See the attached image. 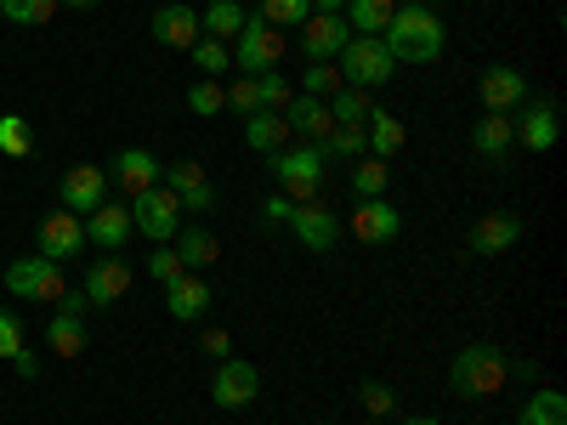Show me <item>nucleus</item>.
I'll use <instances>...</instances> for the list:
<instances>
[{
  "label": "nucleus",
  "instance_id": "43",
  "mask_svg": "<svg viewBox=\"0 0 567 425\" xmlns=\"http://www.w3.org/2000/svg\"><path fill=\"white\" fill-rule=\"evenodd\" d=\"M18 352H23V323H18V312H12V307H0V357L12 363Z\"/></svg>",
  "mask_w": 567,
  "mask_h": 425
},
{
  "label": "nucleus",
  "instance_id": "19",
  "mask_svg": "<svg viewBox=\"0 0 567 425\" xmlns=\"http://www.w3.org/2000/svg\"><path fill=\"white\" fill-rule=\"evenodd\" d=\"M403 232V216L392 199H358L352 205V239L358 245H392Z\"/></svg>",
  "mask_w": 567,
  "mask_h": 425
},
{
  "label": "nucleus",
  "instance_id": "18",
  "mask_svg": "<svg viewBox=\"0 0 567 425\" xmlns=\"http://www.w3.org/2000/svg\"><path fill=\"white\" fill-rule=\"evenodd\" d=\"M125 290H131V261L125 256H103V261L85 267V283H80L85 307H114V301H125Z\"/></svg>",
  "mask_w": 567,
  "mask_h": 425
},
{
  "label": "nucleus",
  "instance_id": "8",
  "mask_svg": "<svg viewBox=\"0 0 567 425\" xmlns=\"http://www.w3.org/2000/svg\"><path fill=\"white\" fill-rule=\"evenodd\" d=\"M210 397H216V408H250L256 397H261V369L250 363V357H221L216 363V374H210Z\"/></svg>",
  "mask_w": 567,
  "mask_h": 425
},
{
  "label": "nucleus",
  "instance_id": "35",
  "mask_svg": "<svg viewBox=\"0 0 567 425\" xmlns=\"http://www.w3.org/2000/svg\"><path fill=\"white\" fill-rule=\"evenodd\" d=\"M256 18L272 23V29H301V23L312 18V0H261Z\"/></svg>",
  "mask_w": 567,
  "mask_h": 425
},
{
  "label": "nucleus",
  "instance_id": "37",
  "mask_svg": "<svg viewBox=\"0 0 567 425\" xmlns=\"http://www.w3.org/2000/svg\"><path fill=\"white\" fill-rule=\"evenodd\" d=\"M318 154L323 159H363L369 154V142H363V131H352V125H336L323 142H318Z\"/></svg>",
  "mask_w": 567,
  "mask_h": 425
},
{
  "label": "nucleus",
  "instance_id": "2",
  "mask_svg": "<svg viewBox=\"0 0 567 425\" xmlns=\"http://www.w3.org/2000/svg\"><path fill=\"white\" fill-rule=\"evenodd\" d=\"M505 381H511L505 352H499V346H488V341L460 346V352H454V363H449V386H454L460 397H494V392H505Z\"/></svg>",
  "mask_w": 567,
  "mask_h": 425
},
{
  "label": "nucleus",
  "instance_id": "51",
  "mask_svg": "<svg viewBox=\"0 0 567 425\" xmlns=\"http://www.w3.org/2000/svg\"><path fill=\"white\" fill-rule=\"evenodd\" d=\"M58 7H74V12H91V7H97V0H58Z\"/></svg>",
  "mask_w": 567,
  "mask_h": 425
},
{
  "label": "nucleus",
  "instance_id": "41",
  "mask_svg": "<svg viewBox=\"0 0 567 425\" xmlns=\"http://www.w3.org/2000/svg\"><path fill=\"white\" fill-rule=\"evenodd\" d=\"M250 80H256V91H261V108H278V114H284V103L296 97V85L284 80L278 69H267V74H250Z\"/></svg>",
  "mask_w": 567,
  "mask_h": 425
},
{
  "label": "nucleus",
  "instance_id": "39",
  "mask_svg": "<svg viewBox=\"0 0 567 425\" xmlns=\"http://www.w3.org/2000/svg\"><path fill=\"white\" fill-rule=\"evenodd\" d=\"M347 80H341V69L336 63H307V74H301V91H307V97H336V91H341Z\"/></svg>",
  "mask_w": 567,
  "mask_h": 425
},
{
  "label": "nucleus",
  "instance_id": "24",
  "mask_svg": "<svg viewBox=\"0 0 567 425\" xmlns=\"http://www.w3.org/2000/svg\"><path fill=\"white\" fill-rule=\"evenodd\" d=\"M154 40L171 45V52H187V45L199 40V12H194V7H182V0L159 7V12H154Z\"/></svg>",
  "mask_w": 567,
  "mask_h": 425
},
{
  "label": "nucleus",
  "instance_id": "23",
  "mask_svg": "<svg viewBox=\"0 0 567 425\" xmlns=\"http://www.w3.org/2000/svg\"><path fill=\"white\" fill-rule=\"evenodd\" d=\"M284 125H290V136H301V142H323L329 131H336L329 103L323 97H307V91H296V97L284 103Z\"/></svg>",
  "mask_w": 567,
  "mask_h": 425
},
{
  "label": "nucleus",
  "instance_id": "15",
  "mask_svg": "<svg viewBox=\"0 0 567 425\" xmlns=\"http://www.w3.org/2000/svg\"><path fill=\"white\" fill-rule=\"evenodd\" d=\"M352 40V23L341 12H312L301 23V45H307V63H336Z\"/></svg>",
  "mask_w": 567,
  "mask_h": 425
},
{
  "label": "nucleus",
  "instance_id": "25",
  "mask_svg": "<svg viewBox=\"0 0 567 425\" xmlns=\"http://www.w3.org/2000/svg\"><path fill=\"white\" fill-rule=\"evenodd\" d=\"M176 256H182V267H187V272H205V267H216V261H221V245H216V232H210V227L182 221V227H176Z\"/></svg>",
  "mask_w": 567,
  "mask_h": 425
},
{
  "label": "nucleus",
  "instance_id": "17",
  "mask_svg": "<svg viewBox=\"0 0 567 425\" xmlns=\"http://www.w3.org/2000/svg\"><path fill=\"white\" fill-rule=\"evenodd\" d=\"M171 194L182 199V210H194V216H205V210H216V182L205 176V165H194V159H176V165H165V176H159Z\"/></svg>",
  "mask_w": 567,
  "mask_h": 425
},
{
  "label": "nucleus",
  "instance_id": "46",
  "mask_svg": "<svg viewBox=\"0 0 567 425\" xmlns=\"http://www.w3.org/2000/svg\"><path fill=\"white\" fill-rule=\"evenodd\" d=\"M227 103L239 108V114H256V108H261V91H256V80H233V91H227Z\"/></svg>",
  "mask_w": 567,
  "mask_h": 425
},
{
  "label": "nucleus",
  "instance_id": "27",
  "mask_svg": "<svg viewBox=\"0 0 567 425\" xmlns=\"http://www.w3.org/2000/svg\"><path fill=\"white\" fill-rule=\"evenodd\" d=\"M471 148H477V159H505L516 148L511 114H483L477 125H471Z\"/></svg>",
  "mask_w": 567,
  "mask_h": 425
},
{
  "label": "nucleus",
  "instance_id": "32",
  "mask_svg": "<svg viewBox=\"0 0 567 425\" xmlns=\"http://www.w3.org/2000/svg\"><path fill=\"white\" fill-rule=\"evenodd\" d=\"M516 425H567V397H561L556 386L534 392V397L523 403V414H516Z\"/></svg>",
  "mask_w": 567,
  "mask_h": 425
},
{
  "label": "nucleus",
  "instance_id": "16",
  "mask_svg": "<svg viewBox=\"0 0 567 425\" xmlns=\"http://www.w3.org/2000/svg\"><path fill=\"white\" fill-rule=\"evenodd\" d=\"M103 170H109V182L120 187L125 199H136V194H148V187H154V182L165 176V165H159V159H154L148 148H120V154H114V159H109Z\"/></svg>",
  "mask_w": 567,
  "mask_h": 425
},
{
  "label": "nucleus",
  "instance_id": "36",
  "mask_svg": "<svg viewBox=\"0 0 567 425\" xmlns=\"http://www.w3.org/2000/svg\"><path fill=\"white\" fill-rule=\"evenodd\" d=\"M0 18L23 23V29H40V23L58 18V0H0Z\"/></svg>",
  "mask_w": 567,
  "mask_h": 425
},
{
  "label": "nucleus",
  "instance_id": "1",
  "mask_svg": "<svg viewBox=\"0 0 567 425\" xmlns=\"http://www.w3.org/2000/svg\"><path fill=\"white\" fill-rule=\"evenodd\" d=\"M381 40H386L392 63H437L449 45V29L432 0H403V7H392V23Z\"/></svg>",
  "mask_w": 567,
  "mask_h": 425
},
{
  "label": "nucleus",
  "instance_id": "7",
  "mask_svg": "<svg viewBox=\"0 0 567 425\" xmlns=\"http://www.w3.org/2000/svg\"><path fill=\"white\" fill-rule=\"evenodd\" d=\"M284 29H272V23H261L256 12L245 18V29H239V40H233V63H239L245 74H267V69H278L284 63Z\"/></svg>",
  "mask_w": 567,
  "mask_h": 425
},
{
  "label": "nucleus",
  "instance_id": "28",
  "mask_svg": "<svg viewBox=\"0 0 567 425\" xmlns=\"http://www.w3.org/2000/svg\"><path fill=\"white\" fill-rule=\"evenodd\" d=\"M363 142H369V154L374 159H398V148H403V125H398V114H386V108H369V120H363Z\"/></svg>",
  "mask_w": 567,
  "mask_h": 425
},
{
  "label": "nucleus",
  "instance_id": "21",
  "mask_svg": "<svg viewBox=\"0 0 567 425\" xmlns=\"http://www.w3.org/2000/svg\"><path fill=\"white\" fill-rule=\"evenodd\" d=\"M210 301H216V290H210L205 272H182L176 283H165V312H171L176 323H199Z\"/></svg>",
  "mask_w": 567,
  "mask_h": 425
},
{
  "label": "nucleus",
  "instance_id": "48",
  "mask_svg": "<svg viewBox=\"0 0 567 425\" xmlns=\"http://www.w3.org/2000/svg\"><path fill=\"white\" fill-rule=\"evenodd\" d=\"M12 369H18V374H23V381H40V357H34V352H29V346H23V352H18V357H12Z\"/></svg>",
  "mask_w": 567,
  "mask_h": 425
},
{
  "label": "nucleus",
  "instance_id": "34",
  "mask_svg": "<svg viewBox=\"0 0 567 425\" xmlns=\"http://www.w3.org/2000/svg\"><path fill=\"white\" fill-rule=\"evenodd\" d=\"M187 58H194V69H199L205 80H216V74L233 63V45H227V40H210V34H199L194 45H187Z\"/></svg>",
  "mask_w": 567,
  "mask_h": 425
},
{
  "label": "nucleus",
  "instance_id": "44",
  "mask_svg": "<svg viewBox=\"0 0 567 425\" xmlns=\"http://www.w3.org/2000/svg\"><path fill=\"white\" fill-rule=\"evenodd\" d=\"M182 272H187V267H182V256H176V250H165V245H159V250L148 256V278H154V283H176Z\"/></svg>",
  "mask_w": 567,
  "mask_h": 425
},
{
  "label": "nucleus",
  "instance_id": "47",
  "mask_svg": "<svg viewBox=\"0 0 567 425\" xmlns=\"http://www.w3.org/2000/svg\"><path fill=\"white\" fill-rule=\"evenodd\" d=\"M205 352L221 363V357H233V335H227V329H205Z\"/></svg>",
  "mask_w": 567,
  "mask_h": 425
},
{
  "label": "nucleus",
  "instance_id": "38",
  "mask_svg": "<svg viewBox=\"0 0 567 425\" xmlns=\"http://www.w3.org/2000/svg\"><path fill=\"white\" fill-rule=\"evenodd\" d=\"M0 154H12V159L34 154V136H29V120L23 114H0Z\"/></svg>",
  "mask_w": 567,
  "mask_h": 425
},
{
  "label": "nucleus",
  "instance_id": "29",
  "mask_svg": "<svg viewBox=\"0 0 567 425\" xmlns=\"http://www.w3.org/2000/svg\"><path fill=\"white\" fill-rule=\"evenodd\" d=\"M245 7H239V0H210V7L199 12V34H210V40H239V29H245Z\"/></svg>",
  "mask_w": 567,
  "mask_h": 425
},
{
  "label": "nucleus",
  "instance_id": "26",
  "mask_svg": "<svg viewBox=\"0 0 567 425\" xmlns=\"http://www.w3.org/2000/svg\"><path fill=\"white\" fill-rule=\"evenodd\" d=\"M245 142L267 159V154H278V148H290V125H284L278 108H256V114H245Z\"/></svg>",
  "mask_w": 567,
  "mask_h": 425
},
{
  "label": "nucleus",
  "instance_id": "30",
  "mask_svg": "<svg viewBox=\"0 0 567 425\" xmlns=\"http://www.w3.org/2000/svg\"><path fill=\"white\" fill-rule=\"evenodd\" d=\"M392 7L398 0H347V23H352V34H386V23H392Z\"/></svg>",
  "mask_w": 567,
  "mask_h": 425
},
{
  "label": "nucleus",
  "instance_id": "49",
  "mask_svg": "<svg viewBox=\"0 0 567 425\" xmlns=\"http://www.w3.org/2000/svg\"><path fill=\"white\" fill-rule=\"evenodd\" d=\"M312 12H347V0H312Z\"/></svg>",
  "mask_w": 567,
  "mask_h": 425
},
{
  "label": "nucleus",
  "instance_id": "33",
  "mask_svg": "<svg viewBox=\"0 0 567 425\" xmlns=\"http://www.w3.org/2000/svg\"><path fill=\"white\" fill-rule=\"evenodd\" d=\"M369 91H358V85H341L336 97H329V120L336 125H352V131H363V120H369Z\"/></svg>",
  "mask_w": 567,
  "mask_h": 425
},
{
  "label": "nucleus",
  "instance_id": "9",
  "mask_svg": "<svg viewBox=\"0 0 567 425\" xmlns=\"http://www.w3.org/2000/svg\"><path fill=\"white\" fill-rule=\"evenodd\" d=\"M290 232H296L312 256H329V250L341 245V216L329 210L323 199H301V205L290 210Z\"/></svg>",
  "mask_w": 567,
  "mask_h": 425
},
{
  "label": "nucleus",
  "instance_id": "13",
  "mask_svg": "<svg viewBox=\"0 0 567 425\" xmlns=\"http://www.w3.org/2000/svg\"><path fill=\"white\" fill-rule=\"evenodd\" d=\"M511 131H516V142H523L528 154H550V148H556V136H561V114H556L550 97H528L523 114L511 120Z\"/></svg>",
  "mask_w": 567,
  "mask_h": 425
},
{
  "label": "nucleus",
  "instance_id": "42",
  "mask_svg": "<svg viewBox=\"0 0 567 425\" xmlns=\"http://www.w3.org/2000/svg\"><path fill=\"white\" fill-rule=\"evenodd\" d=\"M358 397H363V408H369L374 419H386V414L398 408V392H392L386 381H363V386H358Z\"/></svg>",
  "mask_w": 567,
  "mask_h": 425
},
{
  "label": "nucleus",
  "instance_id": "20",
  "mask_svg": "<svg viewBox=\"0 0 567 425\" xmlns=\"http://www.w3.org/2000/svg\"><path fill=\"white\" fill-rule=\"evenodd\" d=\"M85 296L74 290V296H63L58 301V312H52V323H45V346H52L58 357H80L85 352Z\"/></svg>",
  "mask_w": 567,
  "mask_h": 425
},
{
  "label": "nucleus",
  "instance_id": "22",
  "mask_svg": "<svg viewBox=\"0 0 567 425\" xmlns=\"http://www.w3.org/2000/svg\"><path fill=\"white\" fill-rule=\"evenodd\" d=\"M131 232H136V227H131V210H125V205H109V199H103L97 210L85 216V245H97L103 256H120Z\"/></svg>",
  "mask_w": 567,
  "mask_h": 425
},
{
  "label": "nucleus",
  "instance_id": "6",
  "mask_svg": "<svg viewBox=\"0 0 567 425\" xmlns=\"http://www.w3.org/2000/svg\"><path fill=\"white\" fill-rule=\"evenodd\" d=\"M7 290L18 301H63L69 283H63V261H45V256H18L7 267Z\"/></svg>",
  "mask_w": 567,
  "mask_h": 425
},
{
  "label": "nucleus",
  "instance_id": "45",
  "mask_svg": "<svg viewBox=\"0 0 567 425\" xmlns=\"http://www.w3.org/2000/svg\"><path fill=\"white\" fill-rule=\"evenodd\" d=\"M290 210H296L290 194H267V199H261V227H272V232L290 227Z\"/></svg>",
  "mask_w": 567,
  "mask_h": 425
},
{
  "label": "nucleus",
  "instance_id": "11",
  "mask_svg": "<svg viewBox=\"0 0 567 425\" xmlns=\"http://www.w3.org/2000/svg\"><path fill=\"white\" fill-rule=\"evenodd\" d=\"M34 245H40V256L45 261H74L80 250H85V221L74 216V210H52V216H40V227H34Z\"/></svg>",
  "mask_w": 567,
  "mask_h": 425
},
{
  "label": "nucleus",
  "instance_id": "5",
  "mask_svg": "<svg viewBox=\"0 0 567 425\" xmlns=\"http://www.w3.org/2000/svg\"><path fill=\"white\" fill-rule=\"evenodd\" d=\"M131 227L142 232V239H154V245L176 239V227H182V199L171 194L165 182H154L148 194H136V199H131Z\"/></svg>",
  "mask_w": 567,
  "mask_h": 425
},
{
  "label": "nucleus",
  "instance_id": "31",
  "mask_svg": "<svg viewBox=\"0 0 567 425\" xmlns=\"http://www.w3.org/2000/svg\"><path fill=\"white\" fill-rule=\"evenodd\" d=\"M386 187H392V165L386 159H352V194L358 199H386Z\"/></svg>",
  "mask_w": 567,
  "mask_h": 425
},
{
  "label": "nucleus",
  "instance_id": "4",
  "mask_svg": "<svg viewBox=\"0 0 567 425\" xmlns=\"http://www.w3.org/2000/svg\"><path fill=\"white\" fill-rule=\"evenodd\" d=\"M336 63H341V80L358 85V91H374V85H386V80L398 74V63H392V52H386L381 34H352L347 52H341Z\"/></svg>",
  "mask_w": 567,
  "mask_h": 425
},
{
  "label": "nucleus",
  "instance_id": "14",
  "mask_svg": "<svg viewBox=\"0 0 567 425\" xmlns=\"http://www.w3.org/2000/svg\"><path fill=\"white\" fill-rule=\"evenodd\" d=\"M103 199H109V170H103V165H74V170H63V182H58V205H63V210L91 216Z\"/></svg>",
  "mask_w": 567,
  "mask_h": 425
},
{
  "label": "nucleus",
  "instance_id": "50",
  "mask_svg": "<svg viewBox=\"0 0 567 425\" xmlns=\"http://www.w3.org/2000/svg\"><path fill=\"white\" fill-rule=\"evenodd\" d=\"M403 425H443V419H437V414H409Z\"/></svg>",
  "mask_w": 567,
  "mask_h": 425
},
{
  "label": "nucleus",
  "instance_id": "40",
  "mask_svg": "<svg viewBox=\"0 0 567 425\" xmlns=\"http://www.w3.org/2000/svg\"><path fill=\"white\" fill-rule=\"evenodd\" d=\"M187 108H194L199 120H216L227 108V91L216 80H194V85H187Z\"/></svg>",
  "mask_w": 567,
  "mask_h": 425
},
{
  "label": "nucleus",
  "instance_id": "3",
  "mask_svg": "<svg viewBox=\"0 0 567 425\" xmlns=\"http://www.w3.org/2000/svg\"><path fill=\"white\" fill-rule=\"evenodd\" d=\"M272 176H278V194H290L296 205L301 199H318V187H323V154H318V142H301V148H278L267 154Z\"/></svg>",
  "mask_w": 567,
  "mask_h": 425
},
{
  "label": "nucleus",
  "instance_id": "10",
  "mask_svg": "<svg viewBox=\"0 0 567 425\" xmlns=\"http://www.w3.org/2000/svg\"><path fill=\"white\" fill-rule=\"evenodd\" d=\"M477 97H483V114H516L534 91H528V74L523 69H511V63H494V69H483V80H477Z\"/></svg>",
  "mask_w": 567,
  "mask_h": 425
},
{
  "label": "nucleus",
  "instance_id": "12",
  "mask_svg": "<svg viewBox=\"0 0 567 425\" xmlns=\"http://www.w3.org/2000/svg\"><path fill=\"white\" fill-rule=\"evenodd\" d=\"M523 232H528V221L516 210H488V216H477V227L465 232V250L471 256H505L511 245H523Z\"/></svg>",
  "mask_w": 567,
  "mask_h": 425
}]
</instances>
